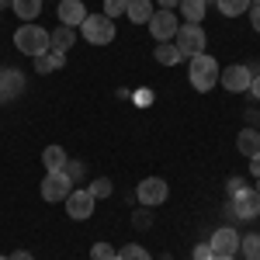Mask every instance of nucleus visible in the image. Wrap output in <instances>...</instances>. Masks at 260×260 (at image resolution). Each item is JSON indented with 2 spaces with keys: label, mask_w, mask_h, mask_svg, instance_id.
<instances>
[{
  "label": "nucleus",
  "mask_w": 260,
  "mask_h": 260,
  "mask_svg": "<svg viewBox=\"0 0 260 260\" xmlns=\"http://www.w3.org/2000/svg\"><path fill=\"white\" fill-rule=\"evenodd\" d=\"M260 125V111H246V128H257Z\"/></svg>",
  "instance_id": "473e14b6"
},
{
  "label": "nucleus",
  "mask_w": 260,
  "mask_h": 260,
  "mask_svg": "<svg viewBox=\"0 0 260 260\" xmlns=\"http://www.w3.org/2000/svg\"><path fill=\"white\" fill-rule=\"evenodd\" d=\"M59 66H66V52H45V56L35 59V70L39 73H56Z\"/></svg>",
  "instance_id": "412c9836"
},
{
  "label": "nucleus",
  "mask_w": 260,
  "mask_h": 260,
  "mask_svg": "<svg viewBox=\"0 0 260 260\" xmlns=\"http://www.w3.org/2000/svg\"><path fill=\"white\" fill-rule=\"evenodd\" d=\"M187 260H191V257H187Z\"/></svg>",
  "instance_id": "c03bdc74"
},
{
  "label": "nucleus",
  "mask_w": 260,
  "mask_h": 260,
  "mask_svg": "<svg viewBox=\"0 0 260 260\" xmlns=\"http://www.w3.org/2000/svg\"><path fill=\"white\" fill-rule=\"evenodd\" d=\"M125 7H128V0H104V11L101 14H108V18L115 21L118 14H125Z\"/></svg>",
  "instance_id": "bb28decb"
},
{
  "label": "nucleus",
  "mask_w": 260,
  "mask_h": 260,
  "mask_svg": "<svg viewBox=\"0 0 260 260\" xmlns=\"http://www.w3.org/2000/svg\"><path fill=\"white\" fill-rule=\"evenodd\" d=\"M215 7H219V14L225 18H240L250 11V0H215Z\"/></svg>",
  "instance_id": "4be33fe9"
},
{
  "label": "nucleus",
  "mask_w": 260,
  "mask_h": 260,
  "mask_svg": "<svg viewBox=\"0 0 260 260\" xmlns=\"http://www.w3.org/2000/svg\"><path fill=\"white\" fill-rule=\"evenodd\" d=\"M219 83L225 90H233V94H243V90H250V83H253V73H250V66H243V62H233V66H225L219 73Z\"/></svg>",
  "instance_id": "9b49d317"
},
{
  "label": "nucleus",
  "mask_w": 260,
  "mask_h": 260,
  "mask_svg": "<svg viewBox=\"0 0 260 260\" xmlns=\"http://www.w3.org/2000/svg\"><path fill=\"white\" fill-rule=\"evenodd\" d=\"M153 59L160 62V66H177L184 56H180V49L174 45V42H160V45L153 49Z\"/></svg>",
  "instance_id": "f3484780"
},
{
  "label": "nucleus",
  "mask_w": 260,
  "mask_h": 260,
  "mask_svg": "<svg viewBox=\"0 0 260 260\" xmlns=\"http://www.w3.org/2000/svg\"><path fill=\"white\" fill-rule=\"evenodd\" d=\"M219 62L212 59L208 52H198V56H191L187 59V80H191V87L194 90H201V94H208L215 83H219Z\"/></svg>",
  "instance_id": "f257e3e1"
},
{
  "label": "nucleus",
  "mask_w": 260,
  "mask_h": 260,
  "mask_svg": "<svg viewBox=\"0 0 260 260\" xmlns=\"http://www.w3.org/2000/svg\"><path fill=\"white\" fill-rule=\"evenodd\" d=\"M73 187H77V184L66 177L62 170H49V174H45V180H42V201H49V205H56V201H66Z\"/></svg>",
  "instance_id": "423d86ee"
},
{
  "label": "nucleus",
  "mask_w": 260,
  "mask_h": 260,
  "mask_svg": "<svg viewBox=\"0 0 260 260\" xmlns=\"http://www.w3.org/2000/svg\"><path fill=\"white\" fill-rule=\"evenodd\" d=\"M240 253H243V260H260V236L257 233L240 236Z\"/></svg>",
  "instance_id": "5701e85b"
},
{
  "label": "nucleus",
  "mask_w": 260,
  "mask_h": 260,
  "mask_svg": "<svg viewBox=\"0 0 260 260\" xmlns=\"http://www.w3.org/2000/svg\"><path fill=\"white\" fill-rule=\"evenodd\" d=\"M225 215H229V219H257L260 215V194L257 191H250V187H246V191H240V194H233V198H229V205H225Z\"/></svg>",
  "instance_id": "39448f33"
},
{
  "label": "nucleus",
  "mask_w": 260,
  "mask_h": 260,
  "mask_svg": "<svg viewBox=\"0 0 260 260\" xmlns=\"http://www.w3.org/2000/svg\"><path fill=\"white\" fill-rule=\"evenodd\" d=\"M236 149H240L243 156H257L260 153V132L257 128H243L240 139H236Z\"/></svg>",
  "instance_id": "a211bd4d"
},
{
  "label": "nucleus",
  "mask_w": 260,
  "mask_h": 260,
  "mask_svg": "<svg viewBox=\"0 0 260 260\" xmlns=\"http://www.w3.org/2000/svg\"><path fill=\"white\" fill-rule=\"evenodd\" d=\"M250 174L260 180V153H257V156H250Z\"/></svg>",
  "instance_id": "72a5a7b5"
},
{
  "label": "nucleus",
  "mask_w": 260,
  "mask_h": 260,
  "mask_svg": "<svg viewBox=\"0 0 260 260\" xmlns=\"http://www.w3.org/2000/svg\"><path fill=\"white\" fill-rule=\"evenodd\" d=\"M115 260H153V257H149V250H146V246L128 243V246H121V250H118V257H115Z\"/></svg>",
  "instance_id": "b1692460"
},
{
  "label": "nucleus",
  "mask_w": 260,
  "mask_h": 260,
  "mask_svg": "<svg viewBox=\"0 0 260 260\" xmlns=\"http://www.w3.org/2000/svg\"><path fill=\"white\" fill-rule=\"evenodd\" d=\"M132 225H136V229H149V225H153L149 212H136V215H132Z\"/></svg>",
  "instance_id": "7c9ffc66"
},
{
  "label": "nucleus",
  "mask_w": 260,
  "mask_h": 260,
  "mask_svg": "<svg viewBox=\"0 0 260 260\" xmlns=\"http://www.w3.org/2000/svg\"><path fill=\"white\" fill-rule=\"evenodd\" d=\"M215 257V253H212V246H208V243H198V246H194V253H191V260H212Z\"/></svg>",
  "instance_id": "c85d7f7f"
},
{
  "label": "nucleus",
  "mask_w": 260,
  "mask_h": 260,
  "mask_svg": "<svg viewBox=\"0 0 260 260\" xmlns=\"http://www.w3.org/2000/svg\"><path fill=\"white\" fill-rule=\"evenodd\" d=\"M56 18L66 28H80L87 21V7H83V0H59L56 4Z\"/></svg>",
  "instance_id": "ddd939ff"
},
{
  "label": "nucleus",
  "mask_w": 260,
  "mask_h": 260,
  "mask_svg": "<svg viewBox=\"0 0 260 260\" xmlns=\"http://www.w3.org/2000/svg\"><path fill=\"white\" fill-rule=\"evenodd\" d=\"M208 246H212L215 257H236V253H240V233H236L233 225H219V229L212 233Z\"/></svg>",
  "instance_id": "1a4fd4ad"
},
{
  "label": "nucleus",
  "mask_w": 260,
  "mask_h": 260,
  "mask_svg": "<svg viewBox=\"0 0 260 260\" xmlns=\"http://www.w3.org/2000/svg\"><path fill=\"white\" fill-rule=\"evenodd\" d=\"M7 260H35V257H31L28 250H14V253H11V257H7Z\"/></svg>",
  "instance_id": "f704fd0d"
},
{
  "label": "nucleus",
  "mask_w": 260,
  "mask_h": 260,
  "mask_svg": "<svg viewBox=\"0 0 260 260\" xmlns=\"http://www.w3.org/2000/svg\"><path fill=\"white\" fill-rule=\"evenodd\" d=\"M24 94V73L21 70H0V104H7V101H14Z\"/></svg>",
  "instance_id": "f8f14e48"
},
{
  "label": "nucleus",
  "mask_w": 260,
  "mask_h": 260,
  "mask_svg": "<svg viewBox=\"0 0 260 260\" xmlns=\"http://www.w3.org/2000/svg\"><path fill=\"white\" fill-rule=\"evenodd\" d=\"M136 198H139V205H146V208H156V205H163V201L170 198V187H167L163 177H146V180H139V187H136Z\"/></svg>",
  "instance_id": "6e6552de"
},
{
  "label": "nucleus",
  "mask_w": 260,
  "mask_h": 260,
  "mask_svg": "<svg viewBox=\"0 0 260 260\" xmlns=\"http://www.w3.org/2000/svg\"><path fill=\"white\" fill-rule=\"evenodd\" d=\"M0 260H7V257H0Z\"/></svg>",
  "instance_id": "37998d69"
},
{
  "label": "nucleus",
  "mask_w": 260,
  "mask_h": 260,
  "mask_svg": "<svg viewBox=\"0 0 260 260\" xmlns=\"http://www.w3.org/2000/svg\"><path fill=\"white\" fill-rule=\"evenodd\" d=\"M80 31H83V42H90V45H111L115 42V21L108 14H87Z\"/></svg>",
  "instance_id": "20e7f679"
},
{
  "label": "nucleus",
  "mask_w": 260,
  "mask_h": 260,
  "mask_svg": "<svg viewBox=\"0 0 260 260\" xmlns=\"http://www.w3.org/2000/svg\"><path fill=\"white\" fill-rule=\"evenodd\" d=\"M253 191H257V194H260V180H257V187H253Z\"/></svg>",
  "instance_id": "a19ab883"
},
{
  "label": "nucleus",
  "mask_w": 260,
  "mask_h": 260,
  "mask_svg": "<svg viewBox=\"0 0 260 260\" xmlns=\"http://www.w3.org/2000/svg\"><path fill=\"white\" fill-rule=\"evenodd\" d=\"M212 260H236V257H212Z\"/></svg>",
  "instance_id": "58836bf2"
},
{
  "label": "nucleus",
  "mask_w": 260,
  "mask_h": 260,
  "mask_svg": "<svg viewBox=\"0 0 260 260\" xmlns=\"http://www.w3.org/2000/svg\"><path fill=\"white\" fill-rule=\"evenodd\" d=\"M125 14H128V21H136V24H149V18H153V0H128Z\"/></svg>",
  "instance_id": "dca6fc26"
},
{
  "label": "nucleus",
  "mask_w": 260,
  "mask_h": 260,
  "mask_svg": "<svg viewBox=\"0 0 260 260\" xmlns=\"http://www.w3.org/2000/svg\"><path fill=\"white\" fill-rule=\"evenodd\" d=\"M180 28V18L174 11H153V18H149V35L156 42H174Z\"/></svg>",
  "instance_id": "9d476101"
},
{
  "label": "nucleus",
  "mask_w": 260,
  "mask_h": 260,
  "mask_svg": "<svg viewBox=\"0 0 260 260\" xmlns=\"http://www.w3.org/2000/svg\"><path fill=\"white\" fill-rule=\"evenodd\" d=\"M87 191H90V194H94V198H111V191H115V184H111V180L108 177H94L90 180V187H87Z\"/></svg>",
  "instance_id": "393cba45"
},
{
  "label": "nucleus",
  "mask_w": 260,
  "mask_h": 260,
  "mask_svg": "<svg viewBox=\"0 0 260 260\" xmlns=\"http://www.w3.org/2000/svg\"><path fill=\"white\" fill-rule=\"evenodd\" d=\"M212 4H215V0H205V7H212Z\"/></svg>",
  "instance_id": "ea45409f"
},
{
  "label": "nucleus",
  "mask_w": 260,
  "mask_h": 260,
  "mask_svg": "<svg viewBox=\"0 0 260 260\" xmlns=\"http://www.w3.org/2000/svg\"><path fill=\"white\" fill-rule=\"evenodd\" d=\"M250 94L260 101V77H253V83H250Z\"/></svg>",
  "instance_id": "e433bc0d"
},
{
  "label": "nucleus",
  "mask_w": 260,
  "mask_h": 260,
  "mask_svg": "<svg viewBox=\"0 0 260 260\" xmlns=\"http://www.w3.org/2000/svg\"><path fill=\"white\" fill-rule=\"evenodd\" d=\"M115 257H118V250L111 243H94L90 246V260H115Z\"/></svg>",
  "instance_id": "a878e982"
},
{
  "label": "nucleus",
  "mask_w": 260,
  "mask_h": 260,
  "mask_svg": "<svg viewBox=\"0 0 260 260\" xmlns=\"http://www.w3.org/2000/svg\"><path fill=\"white\" fill-rule=\"evenodd\" d=\"M7 4H11V0H0V11H4V7H7Z\"/></svg>",
  "instance_id": "4c0bfd02"
},
{
  "label": "nucleus",
  "mask_w": 260,
  "mask_h": 260,
  "mask_svg": "<svg viewBox=\"0 0 260 260\" xmlns=\"http://www.w3.org/2000/svg\"><path fill=\"white\" fill-rule=\"evenodd\" d=\"M62 205H66V215H70V219L87 222L90 215H94V205H98V198H94L87 187H73V191H70V198L62 201Z\"/></svg>",
  "instance_id": "0eeeda50"
},
{
  "label": "nucleus",
  "mask_w": 260,
  "mask_h": 260,
  "mask_svg": "<svg viewBox=\"0 0 260 260\" xmlns=\"http://www.w3.org/2000/svg\"><path fill=\"white\" fill-rule=\"evenodd\" d=\"M66 160H70V156H66V149H62V146H45V149H42L45 174H49V170H62V167H66Z\"/></svg>",
  "instance_id": "6ab92c4d"
},
{
  "label": "nucleus",
  "mask_w": 260,
  "mask_h": 260,
  "mask_svg": "<svg viewBox=\"0 0 260 260\" xmlns=\"http://www.w3.org/2000/svg\"><path fill=\"white\" fill-rule=\"evenodd\" d=\"M62 174H66V177H70L73 184H77V180H83V163H80V160H66Z\"/></svg>",
  "instance_id": "cd10ccee"
},
{
  "label": "nucleus",
  "mask_w": 260,
  "mask_h": 260,
  "mask_svg": "<svg viewBox=\"0 0 260 260\" xmlns=\"http://www.w3.org/2000/svg\"><path fill=\"white\" fill-rule=\"evenodd\" d=\"M49 42H52V52H66V49H73V42H77V28L59 24V28L49 31Z\"/></svg>",
  "instance_id": "2eb2a0df"
},
{
  "label": "nucleus",
  "mask_w": 260,
  "mask_h": 260,
  "mask_svg": "<svg viewBox=\"0 0 260 260\" xmlns=\"http://www.w3.org/2000/svg\"><path fill=\"white\" fill-rule=\"evenodd\" d=\"M11 7H14V14H18L21 21H31L42 14V0H11Z\"/></svg>",
  "instance_id": "aec40b11"
},
{
  "label": "nucleus",
  "mask_w": 260,
  "mask_h": 260,
  "mask_svg": "<svg viewBox=\"0 0 260 260\" xmlns=\"http://www.w3.org/2000/svg\"><path fill=\"white\" fill-rule=\"evenodd\" d=\"M174 45L180 49V56H184V59H191V56L205 52L208 35H205V28H201V24H184V21H180L177 35H174Z\"/></svg>",
  "instance_id": "7ed1b4c3"
},
{
  "label": "nucleus",
  "mask_w": 260,
  "mask_h": 260,
  "mask_svg": "<svg viewBox=\"0 0 260 260\" xmlns=\"http://www.w3.org/2000/svg\"><path fill=\"white\" fill-rule=\"evenodd\" d=\"M156 4H160V11H177L180 0H156Z\"/></svg>",
  "instance_id": "c9c22d12"
},
{
  "label": "nucleus",
  "mask_w": 260,
  "mask_h": 260,
  "mask_svg": "<svg viewBox=\"0 0 260 260\" xmlns=\"http://www.w3.org/2000/svg\"><path fill=\"white\" fill-rule=\"evenodd\" d=\"M253 4H260V0H253Z\"/></svg>",
  "instance_id": "79ce46f5"
},
{
  "label": "nucleus",
  "mask_w": 260,
  "mask_h": 260,
  "mask_svg": "<svg viewBox=\"0 0 260 260\" xmlns=\"http://www.w3.org/2000/svg\"><path fill=\"white\" fill-rule=\"evenodd\" d=\"M250 24H253V31L260 35V4H253V11H250Z\"/></svg>",
  "instance_id": "2f4dec72"
},
{
  "label": "nucleus",
  "mask_w": 260,
  "mask_h": 260,
  "mask_svg": "<svg viewBox=\"0 0 260 260\" xmlns=\"http://www.w3.org/2000/svg\"><path fill=\"white\" fill-rule=\"evenodd\" d=\"M225 191H229V198H233V194H240V191H246V180H243V177H229Z\"/></svg>",
  "instance_id": "c756f323"
},
{
  "label": "nucleus",
  "mask_w": 260,
  "mask_h": 260,
  "mask_svg": "<svg viewBox=\"0 0 260 260\" xmlns=\"http://www.w3.org/2000/svg\"><path fill=\"white\" fill-rule=\"evenodd\" d=\"M14 49L24 52V56H31V59H39L45 52H52V42H49V31L39 28V24H21L18 31H14Z\"/></svg>",
  "instance_id": "f03ea898"
},
{
  "label": "nucleus",
  "mask_w": 260,
  "mask_h": 260,
  "mask_svg": "<svg viewBox=\"0 0 260 260\" xmlns=\"http://www.w3.org/2000/svg\"><path fill=\"white\" fill-rule=\"evenodd\" d=\"M177 11H180V21H184V24H201L208 7H205V0H180Z\"/></svg>",
  "instance_id": "4468645a"
}]
</instances>
